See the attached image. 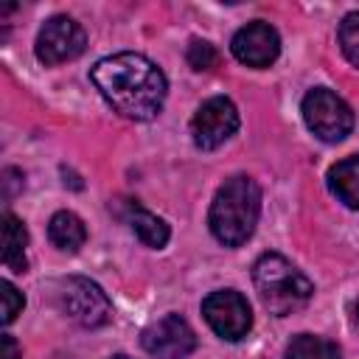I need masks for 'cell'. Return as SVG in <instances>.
Instances as JSON below:
<instances>
[{"mask_svg":"<svg viewBox=\"0 0 359 359\" xmlns=\"http://www.w3.org/2000/svg\"><path fill=\"white\" fill-rule=\"evenodd\" d=\"M216 48L210 45V42H202V39H194L191 45H188V65L194 67V70H210L213 65H216Z\"/></svg>","mask_w":359,"mask_h":359,"instance_id":"cell-17","label":"cell"},{"mask_svg":"<svg viewBox=\"0 0 359 359\" xmlns=\"http://www.w3.org/2000/svg\"><path fill=\"white\" fill-rule=\"evenodd\" d=\"M48 238L65 252H76L87 241V227L73 210H59L48 222Z\"/></svg>","mask_w":359,"mask_h":359,"instance_id":"cell-14","label":"cell"},{"mask_svg":"<svg viewBox=\"0 0 359 359\" xmlns=\"http://www.w3.org/2000/svg\"><path fill=\"white\" fill-rule=\"evenodd\" d=\"M140 345L149 356L157 359H185L196 348V334L180 314H165L143 328Z\"/></svg>","mask_w":359,"mask_h":359,"instance_id":"cell-9","label":"cell"},{"mask_svg":"<svg viewBox=\"0 0 359 359\" xmlns=\"http://www.w3.org/2000/svg\"><path fill=\"white\" fill-rule=\"evenodd\" d=\"M252 283L258 289L264 309L275 317H286V314L303 309L314 294L311 280L289 258H283L278 252H264L255 261Z\"/></svg>","mask_w":359,"mask_h":359,"instance_id":"cell-3","label":"cell"},{"mask_svg":"<svg viewBox=\"0 0 359 359\" xmlns=\"http://www.w3.org/2000/svg\"><path fill=\"white\" fill-rule=\"evenodd\" d=\"M0 359H20V348H17L14 337H8V334H3V339H0Z\"/></svg>","mask_w":359,"mask_h":359,"instance_id":"cell-19","label":"cell"},{"mask_svg":"<svg viewBox=\"0 0 359 359\" xmlns=\"http://www.w3.org/2000/svg\"><path fill=\"white\" fill-rule=\"evenodd\" d=\"M87 48V36H84V28L73 20V17H65V14H56L50 17L39 34H36V59L42 65H62V62H70L76 56H81Z\"/></svg>","mask_w":359,"mask_h":359,"instance_id":"cell-8","label":"cell"},{"mask_svg":"<svg viewBox=\"0 0 359 359\" xmlns=\"http://www.w3.org/2000/svg\"><path fill=\"white\" fill-rule=\"evenodd\" d=\"M121 216H123V222L132 227V233L146 244V247H151V250H160V247H165L168 244V224L160 219V216H154L151 210H146V208H140L137 202H123V208H121Z\"/></svg>","mask_w":359,"mask_h":359,"instance_id":"cell-11","label":"cell"},{"mask_svg":"<svg viewBox=\"0 0 359 359\" xmlns=\"http://www.w3.org/2000/svg\"><path fill=\"white\" fill-rule=\"evenodd\" d=\"M258 216H261V188L252 177L238 174L219 185L210 202L208 224L219 244L241 247L255 233Z\"/></svg>","mask_w":359,"mask_h":359,"instance_id":"cell-2","label":"cell"},{"mask_svg":"<svg viewBox=\"0 0 359 359\" xmlns=\"http://www.w3.org/2000/svg\"><path fill=\"white\" fill-rule=\"evenodd\" d=\"M0 300H3V323L8 325L20 311H22V306H25V297L14 289V283H8V280H0Z\"/></svg>","mask_w":359,"mask_h":359,"instance_id":"cell-18","label":"cell"},{"mask_svg":"<svg viewBox=\"0 0 359 359\" xmlns=\"http://www.w3.org/2000/svg\"><path fill=\"white\" fill-rule=\"evenodd\" d=\"M353 323H356V325H359V300H356V303H353Z\"/></svg>","mask_w":359,"mask_h":359,"instance_id":"cell-20","label":"cell"},{"mask_svg":"<svg viewBox=\"0 0 359 359\" xmlns=\"http://www.w3.org/2000/svg\"><path fill=\"white\" fill-rule=\"evenodd\" d=\"M286 359H342L337 342L314 334H297L286 345Z\"/></svg>","mask_w":359,"mask_h":359,"instance_id":"cell-15","label":"cell"},{"mask_svg":"<svg viewBox=\"0 0 359 359\" xmlns=\"http://www.w3.org/2000/svg\"><path fill=\"white\" fill-rule=\"evenodd\" d=\"M202 314L205 323L227 342H238L247 337V331L252 328V311L250 303L241 292L236 289H219L210 292L202 300Z\"/></svg>","mask_w":359,"mask_h":359,"instance_id":"cell-6","label":"cell"},{"mask_svg":"<svg viewBox=\"0 0 359 359\" xmlns=\"http://www.w3.org/2000/svg\"><path fill=\"white\" fill-rule=\"evenodd\" d=\"M56 306L65 317H70L84 328H101L112 317V303L107 292L95 280L79 275L62 278L56 283Z\"/></svg>","mask_w":359,"mask_h":359,"instance_id":"cell-4","label":"cell"},{"mask_svg":"<svg viewBox=\"0 0 359 359\" xmlns=\"http://www.w3.org/2000/svg\"><path fill=\"white\" fill-rule=\"evenodd\" d=\"M25 247H28V230H25V224L14 213H6L3 216V264H6V269L17 272V275L28 269Z\"/></svg>","mask_w":359,"mask_h":359,"instance_id":"cell-13","label":"cell"},{"mask_svg":"<svg viewBox=\"0 0 359 359\" xmlns=\"http://www.w3.org/2000/svg\"><path fill=\"white\" fill-rule=\"evenodd\" d=\"M104 101L129 121H151L160 115L168 93L163 70L143 53H115L90 70Z\"/></svg>","mask_w":359,"mask_h":359,"instance_id":"cell-1","label":"cell"},{"mask_svg":"<svg viewBox=\"0 0 359 359\" xmlns=\"http://www.w3.org/2000/svg\"><path fill=\"white\" fill-rule=\"evenodd\" d=\"M230 48H233V56L241 65H247V67H269L280 53V36L269 22L255 20V22H247L244 28L236 31Z\"/></svg>","mask_w":359,"mask_h":359,"instance_id":"cell-10","label":"cell"},{"mask_svg":"<svg viewBox=\"0 0 359 359\" xmlns=\"http://www.w3.org/2000/svg\"><path fill=\"white\" fill-rule=\"evenodd\" d=\"M300 112H303V121H306L309 132L314 137H320L323 143H339L353 129L351 107L337 93H331L328 87L309 90L303 104H300Z\"/></svg>","mask_w":359,"mask_h":359,"instance_id":"cell-5","label":"cell"},{"mask_svg":"<svg viewBox=\"0 0 359 359\" xmlns=\"http://www.w3.org/2000/svg\"><path fill=\"white\" fill-rule=\"evenodd\" d=\"M112 359H132V356H112Z\"/></svg>","mask_w":359,"mask_h":359,"instance_id":"cell-21","label":"cell"},{"mask_svg":"<svg viewBox=\"0 0 359 359\" xmlns=\"http://www.w3.org/2000/svg\"><path fill=\"white\" fill-rule=\"evenodd\" d=\"M328 188L331 194L351 210H359V154H351L328 168Z\"/></svg>","mask_w":359,"mask_h":359,"instance_id":"cell-12","label":"cell"},{"mask_svg":"<svg viewBox=\"0 0 359 359\" xmlns=\"http://www.w3.org/2000/svg\"><path fill=\"white\" fill-rule=\"evenodd\" d=\"M337 36H339V48H342L345 59L353 67H359V11H351L342 17Z\"/></svg>","mask_w":359,"mask_h":359,"instance_id":"cell-16","label":"cell"},{"mask_svg":"<svg viewBox=\"0 0 359 359\" xmlns=\"http://www.w3.org/2000/svg\"><path fill=\"white\" fill-rule=\"evenodd\" d=\"M236 129H238V109L224 95L208 98L191 118V137L194 146L202 151L219 149L224 140L236 135Z\"/></svg>","mask_w":359,"mask_h":359,"instance_id":"cell-7","label":"cell"}]
</instances>
